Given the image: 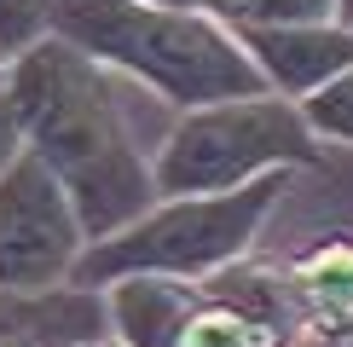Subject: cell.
<instances>
[{
  "instance_id": "8",
  "label": "cell",
  "mask_w": 353,
  "mask_h": 347,
  "mask_svg": "<svg viewBox=\"0 0 353 347\" xmlns=\"http://www.w3.org/2000/svg\"><path fill=\"white\" fill-rule=\"evenodd\" d=\"M307 318V347L353 330V243H325L290 266Z\"/></svg>"
},
{
  "instance_id": "6",
  "label": "cell",
  "mask_w": 353,
  "mask_h": 347,
  "mask_svg": "<svg viewBox=\"0 0 353 347\" xmlns=\"http://www.w3.org/2000/svg\"><path fill=\"white\" fill-rule=\"evenodd\" d=\"M243 52L255 58L267 93L307 105L313 93H325L330 81H342L353 70V29L342 23H296V29H255L238 35Z\"/></svg>"
},
{
  "instance_id": "13",
  "label": "cell",
  "mask_w": 353,
  "mask_h": 347,
  "mask_svg": "<svg viewBox=\"0 0 353 347\" xmlns=\"http://www.w3.org/2000/svg\"><path fill=\"white\" fill-rule=\"evenodd\" d=\"M29 156V139H23V116H18V98H12V87L0 81V180H6L12 168H18Z\"/></svg>"
},
{
  "instance_id": "3",
  "label": "cell",
  "mask_w": 353,
  "mask_h": 347,
  "mask_svg": "<svg viewBox=\"0 0 353 347\" xmlns=\"http://www.w3.org/2000/svg\"><path fill=\"white\" fill-rule=\"evenodd\" d=\"M284 191H290V174H267L255 185L214 191V197H168L151 214H139L128 231L93 243L76 266V289H110L116 278H139V272L203 289L209 278L249 260Z\"/></svg>"
},
{
  "instance_id": "4",
  "label": "cell",
  "mask_w": 353,
  "mask_h": 347,
  "mask_svg": "<svg viewBox=\"0 0 353 347\" xmlns=\"http://www.w3.org/2000/svg\"><path fill=\"white\" fill-rule=\"evenodd\" d=\"M319 162V134L307 127L296 98L255 93L232 105L185 110L157 145L151 174H157V202L168 197H214L255 185L267 174H296Z\"/></svg>"
},
{
  "instance_id": "5",
  "label": "cell",
  "mask_w": 353,
  "mask_h": 347,
  "mask_svg": "<svg viewBox=\"0 0 353 347\" xmlns=\"http://www.w3.org/2000/svg\"><path fill=\"white\" fill-rule=\"evenodd\" d=\"M93 238L81 226V209L58 185V174L41 156H23L0 180V289L6 295H47L76 284Z\"/></svg>"
},
{
  "instance_id": "16",
  "label": "cell",
  "mask_w": 353,
  "mask_h": 347,
  "mask_svg": "<svg viewBox=\"0 0 353 347\" xmlns=\"http://www.w3.org/2000/svg\"><path fill=\"white\" fill-rule=\"evenodd\" d=\"M313 347H353V330L347 336H330V341H313Z\"/></svg>"
},
{
  "instance_id": "10",
  "label": "cell",
  "mask_w": 353,
  "mask_h": 347,
  "mask_svg": "<svg viewBox=\"0 0 353 347\" xmlns=\"http://www.w3.org/2000/svg\"><path fill=\"white\" fill-rule=\"evenodd\" d=\"M52 23H58V0H0V64H18L52 41Z\"/></svg>"
},
{
  "instance_id": "14",
  "label": "cell",
  "mask_w": 353,
  "mask_h": 347,
  "mask_svg": "<svg viewBox=\"0 0 353 347\" xmlns=\"http://www.w3.org/2000/svg\"><path fill=\"white\" fill-rule=\"evenodd\" d=\"M139 6H168V12H209V0H139Z\"/></svg>"
},
{
  "instance_id": "11",
  "label": "cell",
  "mask_w": 353,
  "mask_h": 347,
  "mask_svg": "<svg viewBox=\"0 0 353 347\" xmlns=\"http://www.w3.org/2000/svg\"><path fill=\"white\" fill-rule=\"evenodd\" d=\"M185 347H284V341L272 330H261L255 318H243V313H232V307H220V301L203 295V313L191 318Z\"/></svg>"
},
{
  "instance_id": "18",
  "label": "cell",
  "mask_w": 353,
  "mask_h": 347,
  "mask_svg": "<svg viewBox=\"0 0 353 347\" xmlns=\"http://www.w3.org/2000/svg\"><path fill=\"white\" fill-rule=\"evenodd\" d=\"M58 6H64V0H58Z\"/></svg>"
},
{
  "instance_id": "17",
  "label": "cell",
  "mask_w": 353,
  "mask_h": 347,
  "mask_svg": "<svg viewBox=\"0 0 353 347\" xmlns=\"http://www.w3.org/2000/svg\"><path fill=\"white\" fill-rule=\"evenodd\" d=\"M0 81H6V64H0Z\"/></svg>"
},
{
  "instance_id": "9",
  "label": "cell",
  "mask_w": 353,
  "mask_h": 347,
  "mask_svg": "<svg viewBox=\"0 0 353 347\" xmlns=\"http://www.w3.org/2000/svg\"><path fill=\"white\" fill-rule=\"evenodd\" d=\"M209 18L232 35L255 29H296V23H336V0H209Z\"/></svg>"
},
{
  "instance_id": "12",
  "label": "cell",
  "mask_w": 353,
  "mask_h": 347,
  "mask_svg": "<svg viewBox=\"0 0 353 347\" xmlns=\"http://www.w3.org/2000/svg\"><path fill=\"white\" fill-rule=\"evenodd\" d=\"M307 116V127H313L319 139H336V145H353V70L342 81H330L325 93H313L301 105Z\"/></svg>"
},
{
  "instance_id": "15",
  "label": "cell",
  "mask_w": 353,
  "mask_h": 347,
  "mask_svg": "<svg viewBox=\"0 0 353 347\" xmlns=\"http://www.w3.org/2000/svg\"><path fill=\"white\" fill-rule=\"evenodd\" d=\"M336 23H342V29H353V0H336Z\"/></svg>"
},
{
  "instance_id": "1",
  "label": "cell",
  "mask_w": 353,
  "mask_h": 347,
  "mask_svg": "<svg viewBox=\"0 0 353 347\" xmlns=\"http://www.w3.org/2000/svg\"><path fill=\"white\" fill-rule=\"evenodd\" d=\"M6 87L18 98L29 156H41L58 174L93 243L128 231L139 214L157 209L151 156L139 151L105 64L52 35L6 70Z\"/></svg>"
},
{
  "instance_id": "7",
  "label": "cell",
  "mask_w": 353,
  "mask_h": 347,
  "mask_svg": "<svg viewBox=\"0 0 353 347\" xmlns=\"http://www.w3.org/2000/svg\"><path fill=\"white\" fill-rule=\"evenodd\" d=\"M110 347H185L191 318L203 313V289L180 278H116L105 289Z\"/></svg>"
},
{
  "instance_id": "19",
  "label": "cell",
  "mask_w": 353,
  "mask_h": 347,
  "mask_svg": "<svg viewBox=\"0 0 353 347\" xmlns=\"http://www.w3.org/2000/svg\"><path fill=\"white\" fill-rule=\"evenodd\" d=\"M105 347H110V341H105Z\"/></svg>"
},
{
  "instance_id": "2",
  "label": "cell",
  "mask_w": 353,
  "mask_h": 347,
  "mask_svg": "<svg viewBox=\"0 0 353 347\" xmlns=\"http://www.w3.org/2000/svg\"><path fill=\"white\" fill-rule=\"evenodd\" d=\"M52 35L81 47L110 76H134L180 116L267 93L243 41L209 12H168L139 0H64Z\"/></svg>"
}]
</instances>
